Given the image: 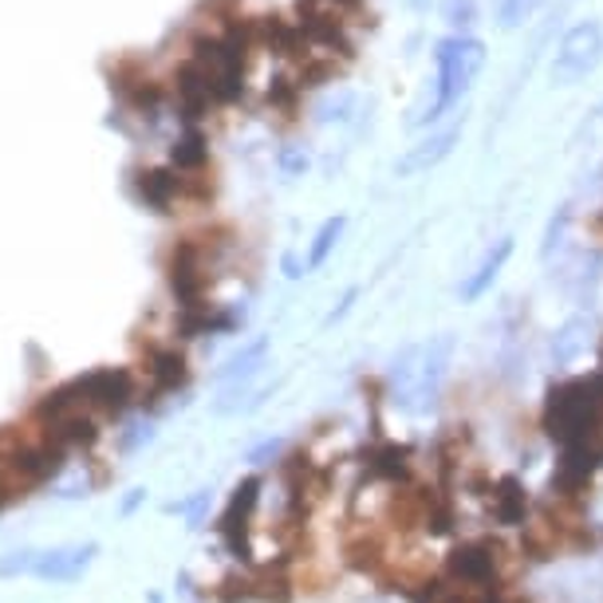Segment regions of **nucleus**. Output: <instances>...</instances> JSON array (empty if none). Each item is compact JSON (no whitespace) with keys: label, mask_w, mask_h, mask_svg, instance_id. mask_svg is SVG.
<instances>
[{"label":"nucleus","mask_w":603,"mask_h":603,"mask_svg":"<svg viewBox=\"0 0 603 603\" xmlns=\"http://www.w3.org/2000/svg\"><path fill=\"white\" fill-rule=\"evenodd\" d=\"M595 375L603 379V344H600V367H595Z\"/></svg>","instance_id":"obj_36"},{"label":"nucleus","mask_w":603,"mask_h":603,"mask_svg":"<svg viewBox=\"0 0 603 603\" xmlns=\"http://www.w3.org/2000/svg\"><path fill=\"white\" fill-rule=\"evenodd\" d=\"M146 379H151V402H159L162 395H177L190 382V364L177 347H154L146 355Z\"/></svg>","instance_id":"obj_15"},{"label":"nucleus","mask_w":603,"mask_h":603,"mask_svg":"<svg viewBox=\"0 0 603 603\" xmlns=\"http://www.w3.org/2000/svg\"><path fill=\"white\" fill-rule=\"evenodd\" d=\"M344 229H347V217H344V213H336V217H328V222L319 225L316 237H311V248H308V268H324V260L331 257V248L339 245Z\"/></svg>","instance_id":"obj_21"},{"label":"nucleus","mask_w":603,"mask_h":603,"mask_svg":"<svg viewBox=\"0 0 603 603\" xmlns=\"http://www.w3.org/2000/svg\"><path fill=\"white\" fill-rule=\"evenodd\" d=\"M304 268H308V265H300V260H296L293 253H288V257H284V276H288V280H300V276H304Z\"/></svg>","instance_id":"obj_34"},{"label":"nucleus","mask_w":603,"mask_h":603,"mask_svg":"<svg viewBox=\"0 0 603 603\" xmlns=\"http://www.w3.org/2000/svg\"><path fill=\"white\" fill-rule=\"evenodd\" d=\"M260 489H265L260 478L237 481V489L229 493V505H225V513L217 517V536H222V544L237 560L248 556V524H253V513H257V505H260Z\"/></svg>","instance_id":"obj_7"},{"label":"nucleus","mask_w":603,"mask_h":603,"mask_svg":"<svg viewBox=\"0 0 603 603\" xmlns=\"http://www.w3.org/2000/svg\"><path fill=\"white\" fill-rule=\"evenodd\" d=\"M142 501H146V489H131V493L123 497V505H119V513H123V517H131L134 509L142 505Z\"/></svg>","instance_id":"obj_33"},{"label":"nucleus","mask_w":603,"mask_h":603,"mask_svg":"<svg viewBox=\"0 0 603 603\" xmlns=\"http://www.w3.org/2000/svg\"><path fill=\"white\" fill-rule=\"evenodd\" d=\"M513 248H517V245H513V237H497V241H493V248H489L486 257H481V265L473 268V273L458 284V300H461V304H478L481 296H486L489 288H493V280L501 276V268L509 265V257H513Z\"/></svg>","instance_id":"obj_17"},{"label":"nucleus","mask_w":603,"mask_h":603,"mask_svg":"<svg viewBox=\"0 0 603 603\" xmlns=\"http://www.w3.org/2000/svg\"><path fill=\"white\" fill-rule=\"evenodd\" d=\"M131 190L154 213H174V205L186 197V174H177L170 166H142L131 174Z\"/></svg>","instance_id":"obj_9"},{"label":"nucleus","mask_w":603,"mask_h":603,"mask_svg":"<svg viewBox=\"0 0 603 603\" xmlns=\"http://www.w3.org/2000/svg\"><path fill=\"white\" fill-rule=\"evenodd\" d=\"M268 106H273V115H280L284 123H293L296 111H300V83L288 80V75H276L273 83H268Z\"/></svg>","instance_id":"obj_22"},{"label":"nucleus","mask_w":603,"mask_h":603,"mask_svg":"<svg viewBox=\"0 0 603 603\" xmlns=\"http://www.w3.org/2000/svg\"><path fill=\"white\" fill-rule=\"evenodd\" d=\"M541 430L556 446L603 430V379L600 375H576V379L552 382L541 407Z\"/></svg>","instance_id":"obj_1"},{"label":"nucleus","mask_w":603,"mask_h":603,"mask_svg":"<svg viewBox=\"0 0 603 603\" xmlns=\"http://www.w3.org/2000/svg\"><path fill=\"white\" fill-rule=\"evenodd\" d=\"M532 4H536V0H501V9H497L501 28H517L532 12Z\"/></svg>","instance_id":"obj_30"},{"label":"nucleus","mask_w":603,"mask_h":603,"mask_svg":"<svg viewBox=\"0 0 603 603\" xmlns=\"http://www.w3.org/2000/svg\"><path fill=\"white\" fill-rule=\"evenodd\" d=\"M75 395H80L83 410L95 407L103 415H123L134 399V375L126 367H99V371H88L80 379H71Z\"/></svg>","instance_id":"obj_6"},{"label":"nucleus","mask_w":603,"mask_h":603,"mask_svg":"<svg viewBox=\"0 0 603 603\" xmlns=\"http://www.w3.org/2000/svg\"><path fill=\"white\" fill-rule=\"evenodd\" d=\"M35 552L40 549H17L0 556V580H17V576H32L35 572Z\"/></svg>","instance_id":"obj_26"},{"label":"nucleus","mask_w":603,"mask_h":603,"mask_svg":"<svg viewBox=\"0 0 603 603\" xmlns=\"http://www.w3.org/2000/svg\"><path fill=\"white\" fill-rule=\"evenodd\" d=\"M592 336H595L592 316H584V311H576V316H568L564 324H560V328L552 331V339H549V364L556 367V371L572 367V364L580 359V355L587 351Z\"/></svg>","instance_id":"obj_14"},{"label":"nucleus","mask_w":603,"mask_h":603,"mask_svg":"<svg viewBox=\"0 0 603 603\" xmlns=\"http://www.w3.org/2000/svg\"><path fill=\"white\" fill-rule=\"evenodd\" d=\"M280 170H284V177H300L304 170H308V154L296 151V146H288V151L280 154Z\"/></svg>","instance_id":"obj_31"},{"label":"nucleus","mask_w":603,"mask_h":603,"mask_svg":"<svg viewBox=\"0 0 603 603\" xmlns=\"http://www.w3.org/2000/svg\"><path fill=\"white\" fill-rule=\"evenodd\" d=\"M170 162L177 174H205L209 166V139L202 126H186V134H177V142L170 146Z\"/></svg>","instance_id":"obj_19"},{"label":"nucleus","mask_w":603,"mask_h":603,"mask_svg":"<svg viewBox=\"0 0 603 603\" xmlns=\"http://www.w3.org/2000/svg\"><path fill=\"white\" fill-rule=\"evenodd\" d=\"M603 60V24L600 20H580L564 32L556 48V60H552V83L556 88H572L584 75H592Z\"/></svg>","instance_id":"obj_4"},{"label":"nucleus","mask_w":603,"mask_h":603,"mask_svg":"<svg viewBox=\"0 0 603 603\" xmlns=\"http://www.w3.org/2000/svg\"><path fill=\"white\" fill-rule=\"evenodd\" d=\"M600 276H603V260H600V253H580V260H576V273H572V296H576L580 304H587L595 296V284H600Z\"/></svg>","instance_id":"obj_23"},{"label":"nucleus","mask_w":603,"mask_h":603,"mask_svg":"<svg viewBox=\"0 0 603 603\" xmlns=\"http://www.w3.org/2000/svg\"><path fill=\"white\" fill-rule=\"evenodd\" d=\"M568 225H572V205H556V213L549 217V229H544V241H541V257L549 260L568 237Z\"/></svg>","instance_id":"obj_25"},{"label":"nucleus","mask_w":603,"mask_h":603,"mask_svg":"<svg viewBox=\"0 0 603 603\" xmlns=\"http://www.w3.org/2000/svg\"><path fill=\"white\" fill-rule=\"evenodd\" d=\"M453 351H458V336L453 331H438L422 344L418 355V395H415V415H430L438 410L446 395V382L453 371Z\"/></svg>","instance_id":"obj_5"},{"label":"nucleus","mask_w":603,"mask_h":603,"mask_svg":"<svg viewBox=\"0 0 603 603\" xmlns=\"http://www.w3.org/2000/svg\"><path fill=\"white\" fill-rule=\"evenodd\" d=\"M367 473L382 486H410V473H415V453L410 446L399 442H375L367 450Z\"/></svg>","instance_id":"obj_18"},{"label":"nucleus","mask_w":603,"mask_h":603,"mask_svg":"<svg viewBox=\"0 0 603 603\" xmlns=\"http://www.w3.org/2000/svg\"><path fill=\"white\" fill-rule=\"evenodd\" d=\"M280 458H284V438H265V442H257L245 453L248 466H273V461Z\"/></svg>","instance_id":"obj_29"},{"label":"nucleus","mask_w":603,"mask_h":603,"mask_svg":"<svg viewBox=\"0 0 603 603\" xmlns=\"http://www.w3.org/2000/svg\"><path fill=\"white\" fill-rule=\"evenodd\" d=\"M209 505H213V489H197V493H190L186 501H170L166 513H177L186 517L190 529H205V517H209Z\"/></svg>","instance_id":"obj_24"},{"label":"nucleus","mask_w":603,"mask_h":603,"mask_svg":"<svg viewBox=\"0 0 603 603\" xmlns=\"http://www.w3.org/2000/svg\"><path fill=\"white\" fill-rule=\"evenodd\" d=\"M489 513H493L497 524H505V529H524L532 521V501H529V489L517 473H505V478H497L489 486Z\"/></svg>","instance_id":"obj_12"},{"label":"nucleus","mask_w":603,"mask_h":603,"mask_svg":"<svg viewBox=\"0 0 603 603\" xmlns=\"http://www.w3.org/2000/svg\"><path fill=\"white\" fill-rule=\"evenodd\" d=\"M154 442V422L151 418H134V422L123 426V435H119V446H123V453H139L142 446Z\"/></svg>","instance_id":"obj_27"},{"label":"nucleus","mask_w":603,"mask_h":603,"mask_svg":"<svg viewBox=\"0 0 603 603\" xmlns=\"http://www.w3.org/2000/svg\"><path fill=\"white\" fill-rule=\"evenodd\" d=\"M48 438H52L55 446H63V450H88V446L99 442V426L88 410H75V415L48 426Z\"/></svg>","instance_id":"obj_20"},{"label":"nucleus","mask_w":603,"mask_h":603,"mask_svg":"<svg viewBox=\"0 0 603 603\" xmlns=\"http://www.w3.org/2000/svg\"><path fill=\"white\" fill-rule=\"evenodd\" d=\"M442 9V20L453 28H470L478 20V0H442L438 4Z\"/></svg>","instance_id":"obj_28"},{"label":"nucleus","mask_w":603,"mask_h":603,"mask_svg":"<svg viewBox=\"0 0 603 603\" xmlns=\"http://www.w3.org/2000/svg\"><path fill=\"white\" fill-rule=\"evenodd\" d=\"M418 355L422 347L407 344L402 351L390 355L387 375H382V387H387V399L399 410H415V395H418Z\"/></svg>","instance_id":"obj_16"},{"label":"nucleus","mask_w":603,"mask_h":603,"mask_svg":"<svg viewBox=\"0 0 603 603\" xmlns=\"http://www.w3.org/2000/svg\"><path fill=\"white\" fill-rule=\"evenodd\" d=\"M446 580L466 595H497L501 592V544L497 541H466L446 556Z\"/></svg>","instance_id":"obj_3"},{"label":"nucleus","mask_w":603,"mask_h":603,"mask_svg":"<svg viewBox=\"0 0 603 603\" xmlns=\"http://www.w3.org/2000/svg\"><path fill=\"white\" fill-rule=\"evenodd\" d=\"M111 91H115L126 106L142 111V115H154L159 103L166 99V88H162L154 75H146L134 60H123L115 71H111Z\"/></svg>","instance_id":"obj_11"},{"label":"nucleus","mask_w":603,"mask_h":603,"mask_svg":"<svg viewBox=\"0 0 603 603\" xmlns=\"http://www.w3.org/2000/svg\"><path fill=\"white\" fill-rule=\"evenodd\" d=\"M426 4H430V0H410V9H418V12H422Z\"/></svg>","instance_id":"obj_35"},{"label":"nucleus","mask_w":603,"mask_h":603,"mask_svg":"<svg viewBox=\"0 0 603 603\" xmlns=\"http://www.w3.org/2000/svg\"><path fill=\"white\" fill-rule=\"evenodd\" d=\"M461 139V126H446V131L430 134V139H418L399 162H395V177H415V174H426V170H435L438 162H446L453 154Z\"/></svg>","instance_id":"obj_13"},{"label":"nucleus","mask_w":603,"mask_h":603,"mask_svg":"<svg viewBox=\"0 0 603 603\" xmlns=\"http://www.w3.org/2000/svg\"><path fill=\"white\" fill-rule=\"evenodd\" d=\"M265 359H268V336L248 339L241 351H233L229 359H225V364L213 371V382L225 390V399H237L241 390H245L248 382L265 371Z\"/></svg>","instance_id":"obj_10"},{"label":"nucleus","mask_w":603,"mask_h":603,"mask_svg":"<svg viewBox=\"0 0 603 603\" xmlns=\"http://www.w3.org/2000/svg\"><path fill=\"white\" fill-rule=\"evenodd\" d=\"M435 68H438V80H435L438 95L435 103H430V111L415 119V126L435 123L438 115H446V111L473 88L478 71L486 68V44H481L478 35H446L435 48Z\"/></svg>","instance_id":"obj_2"},{"label":"nucleus","mask_w":603,"mask_h":603,"mask_svg":"<svg viewBox=\"0 0 603 603\" xmlns=\"http://www.w3.org/2000/svg\"><path fill=\"white\" fill-rule=\"evenodd\" d=\"M355 300H359V288H347V293H344V300H339V308H331V311H328V319H324V324H328V328H331V324H336V319H344L347 311L355 308Z\"/></svg>","instance_id":"obj_32"},{"label":"nucleus","mask_w":603,"mask_h":603,"mask_svg":"<svg viewBox=\"0 0 603 603\" xmlns=\"http://www.w3.org/2000/svg\"><path fill=\"white\" fill-rule=\"evenodd\" d=\"M99 556V544L95 541H80V544H52V549H40L35 552V580H44V584H71V580H80Z\"/></svg>","instance_id":"obj_8"}]
</instances>
